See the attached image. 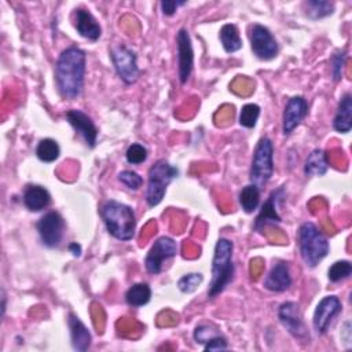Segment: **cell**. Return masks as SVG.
I'll use <instances>...</instances> for the list:
<instances>
[{
	"mask_svg": "<svg viewBox=\"0 0 352 352\" xmlns=\"http://www.w3.org/2000/svg\"><path fill=\"white\" fill-rule=\"evenodd\" d=\"M87 55L78 47L63 50L55 63V82L63 99H77L84 89Z\"/></svg>",
	"mask_w": 352,
	"mask_h": 352,
	"instance_id": "obj_1",
	"label": "cell"
},
{
	"mask_svg": "<svg viewBox=\"0 0 352 352\" xmlns=\"http://www.w3.org/2000/svg\"><path fill=\"white\" fill-rule=\"evenodd\" d=\"M100 216L107 232L118 241H131L135 236L136 216L129 205L107 199L100 208Z\"/></svg>",
	"mask_w": 352,
	"mask_h": 352,
	"instance_id": "obj_2",
	"label": "cell"
},
{
	"mask_svg": "<svg viewBox=\"0 0 352 352\" xmlns=\"http://www.w3.org/2000/svg\"><path fill=\"white\" fill-rule=\"evenodd\" d=\"M234 243L227 238L216 242L212 260V279L208 287V298L217 297L234 279L235 265L232 261Z\"/></svg>",
	"mask_w": 352,
	"mask_h": 352,
	"instance_id": "obj_3",
	"label": "cell"
},
{
	"mask_svg": "<svg viewBox=\"0 0 352 352\" xmlns=\"http://www.w3.org/2000/svg\"><path fill=\"white\" fill-rule=\"evenodd\" d=\"M298 250L307 267L315 268L330 252L326 235L312 221H305L298 228Z\"/></svg>",
	"mask_w": 352,
	"mask_h": 352,
	"instance_id": "obj_4",
	"label": "cell"
},
{
	"mask_svg": "<svg viewBox=\"0 0 352 352\" xmlns=\"http://www.w3.org/2000/svg\"><path fill=\"white\" fill-rule=\"evenodd\" d=\"M179 169L170 165L166 160L161 158L151 165L147 175V188H146V201L148 206H157L165 197L166 187L169 183L177 177Z\"/></svg>",
	"mask_w": 352,
	"mask_h": 352,
	"instance_id": "obj_5",
	"label": "cell"
},
{
	"mask_svg": "<svg viewBox=\"0 0 352 352\" xmlns=\"http://www.w3.org/2000/svg\"><path fill=\"white\" fill-rule=\"evenodd\" d=\"M274 173V144L268 136H263L254 148L250 170H249V180L252 184L257 186L258 188L264 187Z\"/></svg>",
	"mask_w": 352,
	"mask_h": 352,
	"instance_id": "obj_6",
	"label": "cell"
},
{
	"mask_svg": "<svg viewBox=\"0 0 352 352\" xmlns=\"http://www.w3.org/2000/svg\"><path fill=\"white\" fill-rule=\"evenodd\" d=\"M110 58L118 77L126 85L136 82L140 76V69L138 66V55L133 50L125 44H118L111 48Z\"/></svg>",
	"mask_w": 352,
	"mask_h": 352,
	"instance_id": "obj_7",
	"label": "cell"
},
{
	"mask_svg": "<svg viewBox=\"0 0 352 352\" xmlns=\"http://www.w3.org/2000/svg\"><path fill=\"white\" fill-rule=\"evenodd\" d=\"M252 52L260 60H271L276 58L279 45L271 30L260 23H253L249 32Z\"/></svg>",
	"mask_w": 352,
	"mask_h": 352,
	"instance_id": "obj_8",
	"label": "cell"
},
{
	"mask_svg": "<svg viewBox=\"0 0 352 352\" xmlns=\"http://www.w3.org/2000/svg\"><path fill=\"white\" fill-rule=\"evenodd\" d=\"M278 319L286 331L300 341H307L309 338L308 330L305 327L300 304L296 301H285L278 308Z\"/></svg>",
	"mask_w": 352,
	"mask_h": 352,
	"instance_id": "obj_9",
	"label": "cell"
},
{
	"mask_svg": "<svg viewBox=\"0 0 352 352\" xmlns=\"http://www.w3.org/2000/svg\"><path fill=\"white\" fill-rule=\"evenodd\" d=\"M36 228H37L41 243L48 249H54V248H58L62 242L63 231H65V220L60 216V213L51 210V212H47L37 221Z\"/></svg>",
	"mask_w": 352,
	"mask_h": 352,
	"instance_id": "obj_10",
	"label": "cell"
},
{
	"mask_svg": "<svg viewBox=\"0 0 352 352\" xmlns=\"http://www.w3.org/2000/svg\"><path fill=\"white\" fill-rule=\"evenodd\" d=\"M177 253V245L175 239L169 236L158 238L147 252L144 258L146 271L151 275H158L162 271V265L166 260L175 257Z\"/></svg>",
	"mask_w": 352,
	"mask_h": 352,
	"instance_id": "obj_11",
	"label": "cell"
},
{
	"mask_svg": "<svg viewBox=\"0 0 352 352\" xmlns=\"http://www.w3.org/2000/svg\"><path fill=\"white\" fill-rule=\"evenodd\" d=\"M177 48V76L182 84H186L194 67V48L188 30L182 28L176 34Z\"/></svg>",
	"mask_w": 352,
	"mask_h": 352,
	"instance_id": "obj_12",
	"label": "cell"
},
{
	"mask_svg": "<svg viewBox=\"0 0 352 352\" xmlns=\"http://www.w3.org/2000/svg\"><path fill=\"white\" fill-rule=\"evenodd\" d=\"M286 197V191H285V187H278L276 190H274L267 201L261 205L260 208V212L254 220V230L261 232L268 224H278L282 221V217L278 212V208L279 205L282 204V201L285 199Z\"/></svg>",
	"mask_w": 352,
	"mask_h": 352,
	"instance_id": "obj_13",
	"label": "cell"
},
{
	"mask_svg": "<svg viewBox=\"0 0 352 352\" xmlns=\"http://www.w3.org/2000/svg\"><path fill=\"white\" fill-rule=\"evenodd\" d=\"M342 311V304L337 296H326L323 297L314 312L312 324L318 334H324L334 318Z\"/></svg>",
	"mask_w": 352,
	"mask_h": 352,
	"instance_id": "obj_14",
	"label": "cell"
},
{
	"mask_svg": "<svg viewBox=\"0 0 352 352\" xmlns=\"http://www.w3.org/2000/svg\"><path fill=\"white\" fill-rule=\"evenodd\" d=\"M308 114V102L304 96L296 95L292 96L283 110L282 116V132L285 136L290 135L307 117Z\"/></svg>",
	"mask_w": 352,
	"mask_h": 352,
	"instance_id": "obj_15",
	"label": "cell"
},
{
	"mask_svg": "<svg viewBox=\"0 0 352 352\" xmlns=\"http://www.w3.org/2000/svg\"><path fill=\"white\" fill-rule=\"evenodd\" d=\"M66 120L73 126V129L84 139L88 147L94 148L98 140V128L92 118L77 109H72L66 111Z\"/></svg>",
	"mask_w": 352,
	"mask_h": 352,
	"instance_id": "obj_16",
	"label": "cell"
},
{
	"mask_svg": "<svg viewBox=\"0 0 352 352\" xmlns=\"http://www.w3.org/2000/svg\"><path fill=\"white\" fill-rule=\"evenodd\" d=\"M292 283H293V279L290 275L289 264L286 261L275 263L263 280L264 289L275 293L286 292L292 286Z\"/></svg>",
	"mask_w": 352,
	"mask_h": 352,
	"instance_id": "obj_17",
	"label": "cell"
},
{
	"mask_svg": "<svg viewBox=\"0 0 352 352\" xmlns=\"http://www.w3.org/2000/svg\"><path fill=\"white\" fill-rule=\"evenodd\" d=\"M73 22L77 33L89 40V41H96L102 36V28L96 18L85 8H76L73 14Z\"/></svg>",
	"mask_w": 352,
	"mask_h": 352,
	"instance_id": "obj_18",
	"label": "cell"
},
{
	"mask_svg": "<svg viewBox=\"0 0 352 352\" xmlns=\"http://www.w3.org/2000/svg\"><path fill=\"white\" fill-rule=\"evenodd\" d=\"M67 324L70 330V340H72V346L77 352H85L91 346L92 336L88 330V327L81 322V319L70 312L67 316Z\"/></svg>",
	"mask_w": 352,
	"mask_h": 352,
	"instance_id": "obj_19",
	"label": "cell"
},
{
	"mask_svg": "<svg viewBox=\"0 0 352 352\" xmlns=\"http://www.w3.org/2000/svg\"><path fill=\"white\" fill-rule=\"evenodd\" d=\"M22 202L28 210L41 212L51 204V194L43 186L29 184L23 190Z\"/></svg>",
	"mask_w": 352,
	"mask_h": 352,
	"instance_id": "obj_20",
	"label": "cell"
},
{
	"mask_svg": "<svg viewBox=\"0 0 352 352\" xmlns=\"http://www.w3.org/2000/svg\"><path fill=\"white\" fill-rule=\"evenodd\" d=\"M333 128L338 133H348L352 129V95L345 92L338 102L333 118Z\"/></svg>",
	"mask_w": 352,
	"mask_h": 352,
	"instance_id": "obj_21",
	"label": "cell"
},
{
	"mask_svg": "<svg viewBox=\"0 0 352 352\" xmlns=\"http://www.w3.org/2000/svg\"><path fill=\"white\" fill-rule=\"evenodd\" d=\"M329 169L327 155L322 148H314L304 164L305 176H323Z\"/></svg>",
	"mask_w": 352,
	"mask_h": 352,
	"instance_id": "obj_22",
	"label": "cell"
},
{
	"mask_svg": "<svg viewBox=\"0 0 352 352\" xmlns=\"http://www.w3.org/2000/svg\"><path fill=\"white\" fill-rule=\"evenodd\" d=\"M220 43L227 54H234L242 48V38L239 30L234 23H226L219 32Z\"/></svg>",
	"mask_w": 352,
	"mask_h": 352,
	"instance_id": "obj_23",
	"label": "cell"
},
{
	"mask_svg": "<svg viewBox=\"0 0 352 352\" xmlns=\"http://www.w3.org/2000/svg\"><path fill=\"white\" fill-rule=\"evenodd\" d=\"M151 298V289L147 283L139 282L133 283L126 292H125V301L129 307L139 308L146 305Z\"/></svg>",
	"mask_w": 352,
	"mask_h": 352,
	"instance_id": "obj_24",
	"label": "cell"
},
{
	"mask_svg": "<svg viewBox=\"0 0 352 352\" xmlns=\"http://www.w3.org/2000/svg\"><path fill=\"white\" fill-rule=\"evenodd\" d=\"M304 7L305 15L312 21H318L331 15L334 12L336 4L333 1L326 0H308L304 3Z\"/></svg>",
	"mask_w": 352,
	"mask_h": 352,
	"instance_id": "obj_25",
	"label": "cell"
},
{
	"mask_svg": "<svg viewBox=\"0 0 352 352\" xmlns=\"http://www.w3.org/2000/svg\"><path fill=\"white\" fill-rule=\"evenodd\" d=\"M238 198L242 210L245 213H253L260 205V188L250 183L241 190Z\"/></svg>",
	"mask_w": 352,
	"mask_h": 352,
	"instance_id": "obj_26",
	"label": "cell"
},
{
	"mask_svg": "<svg viewBox=\"0 0 352 352\" xmlns=\"http://www.w3.org/2000/svg\"><path fill=\"white\" fill-rule=\"evenodd\" d=\"M36 155L40 161L50 164L59 158L60 147L56 140H54L51 138H45L38 142V144L36 147Z\"/></svg>",
	"mask_w": 352,
	"mask_h": 352,
	"instance_id": "obj_27",
	"label": "cell"
},
{
	"mask_svg": "<svg viewBox=\"0 0 352 352\" xmlns=\"http://www.w3.org/2000/svg\"><path fill=\"white\" fill-rule=\"evenodd\" d=\"M351 274H352V264L348 260H338L333 263L327 270V278L333 283H337L349 278Z\"/></svg>",
	"mask_w": 352,
	"mask_h": 352,
	"instance_id": "obj_28",
	"label": "cell"
},
{
	"mask_svg": "<svg viewBox=\"0 0 352 352\" xmlns=\"http://www.w3.org/2000/svg\"><path fill=\"white\" fill-rule=\"evenodd\" d=\"M260 117V106L256 103H246L242 106L239 113V124L245 128H254Z\"/></svg>",
	"mask_w": 352,
	"mask_h": 352,
	"instance_id": "obj_29",
	"label": "cell"
},
{
	"mask_svg": "<svg viewBox=\"0 0 352 352\" xmlns=\"http://www.w3.org/2000/svg\"><path fill=\"white\" fill-rule=\"evenodd\" d=\"M346 62V50H337L330 58V69L333 81H340L344 74V67Z\"/></svg>",
	"mask_w": 352,
	"mask_h": 352,
	"instance_id": "obj_30",
	"label": "cell"
},
{
	"mask_svg": "<svg viewBox=\"0 0 352 352\" xmlns=\"http://www.w3.org/2000/svg\"><path fill=\"white\" fill-rule=\"evenodd\" d=\"M204 280V275L201 272H190L183 275L179 280H177V287L182 293H192L197 290V287L202 283Z\"/></svg>",
	"mask_w": 352,
	"mask_h": 352,
	"instance_id": "obj_31",
	"label": "cell"
},
{
	"mask_svg": "<svg viewBox=\"0 0 352 352\" xmlns=\"http://www.w3.org/2000/svg\"><path fill=\"white\" fill-rule=\"evenodd\" d=\"M220 334V330L210 323H201L194 330V340L197 344H206L212 337Z\"/></svg>",
	"mask_w": 352,
	"mask_h": 352,
	"instance_id": "obj_32",
	"label": "cell"
},
{
	"mask_svg": "<svg viewBox=\"0 0 352 352\" xmlns=\"http://www.w3.org/2000/svg\"><path fill=\"white\" fill-rule=\"evenodd\" d=\"M125 158L132 165H139L147 160V148L140 143H132L125 151Z\"/></svg>",
	"mask_w": 352,
	"mask_h": 352,
	"instance_id": "obj_33",
	"label": "cell"
},
{
	"mask_svg": "<svg viewBox=\"0 0 352 352\" xmlns=\"http://www.w3.org/2000/svg\"><path fill=\"white\" fill-rule=\"evenodd\" d=\"M117 177L124 186H126L129 190H133V191L139 190L143 184V177L135 170H128V169L121 170Z\"/></svg>",
	"mask_w": 352,
	"mask_h": 352,
	"instance_id": "obj_34",
	"label": "cell"
},
{
	"mask_svg": "<svg viewBox=\"0 0 352 352\" xmlns=\"http://www.w3.org/2000/svg\"><path fill=\"white\" fill-rule=\"evenodd\" d=\"M228 348L227 340L224 336L217 334L214 337H212L205 345H204V351H226Z\"/></svg>",
	"mask_w": 352,
	"mask_h": 352,
	"instance_id": "obj_35",
	"label": "cell"
},
{
	"mask_svg": "<svg viewBox=\"0 0 352 352\" xmlns=\"http://www.w3.org/2000/svg\"><path fill=\"white\" fill-rule=\"evenodd\" d=\"M186 1H177V0H162L160 3V7H161V11L165 16H170L176 12L177 7L180 6H184Z\"/></svg>",
	"mask_w": 352,
	"mask_h": 352,
	"instance_id": "obj_36",
	"label": "cell"
},
{
	"mask_svg": "<svg viewBox=\"0 0 352 352\" xmlns=\"http://www.w3.org/2000/svg\"><path fill=\"white\" fill-rule=\"evenodd\" d=\"M69 250H70V253H72L74 257H80V256H81V252H82L81 245L77 243V242L69 243Z\"/></svg>",
	"mask_w": 352,
	"mask_h": 352,
	"instance_id": "obj_37",
	"label": "cell"
},
{
	"mask_svg": "<svg viewBox=\"0 0 352 352\" xmlns=\"http://www.w3.org/2000/svg\"><path fill=\"white\" fill-rule=\"evenodd\" d=\"M6 301H7V296L4 289H1V318H4V314H6Z\"/></svg>",
	"mask_w": 352,
	"mask_h": 352,
	"instance_id": "obj_38",
	"label": "cell"
}]
</instances>
